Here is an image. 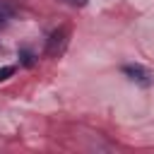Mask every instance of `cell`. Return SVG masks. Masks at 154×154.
<instances>
[{"label": "cell", "mask_w": 154, "mask_h": 154, "mask_svg": "<svg viewBox=\"0 0 154 154\" xmlns=\"http://www.w3.org/2000/svg\"><path fill=\"white\" fill-rule=\"evenodd\" d=\"M123 72L132 82H137L140 87H152V82H154V75L147 67H142V65H123Z\"/></svg>", "instance_id": "cell-2"}, {"label": "cell", "mask_w": 154, "mask_h": 154, "mask_svg": "<svg viewBox=\"0 0 154 154\" xmlns=\"http://www.w3.org/2000/svg\"><path fill=\"white\" fill-rule=\"evenodd\" d=\"M10 75H14V67H12V65H7V67L0 70V79H7Z\"/></svg>", "instance_id": "cell-3"}, {"label": "cell", "mask_w": 154, "mask_h": 154, "mask_svg": "<svg viewBox=\"0 0 154 154\" xmlns=\"http://www.w3.org/2000/svg\"><path fill=\"white\" fill-rule=\"evenodd\" d=\"M67 38H70V29L67 26H58L55 31H51V36L46 41V55H51V58L60 55L65 51V46H67Z\"/></svg>", "instance_id": "cell-1"}, {"label": "cell", "mask_w": 154, "mask_h": 154, "mask_svg": "<svg viewBox=\"0 0 154 154\" xmlns=\"http://www.w3.org/2000/svg\"><path fill=\"white\" fill-rule=\"evenodd\" d=\"M70 2H72V5H84L87 0H70Z\"/></svg>", "instance_id": "cell-4"}]
</instances>
